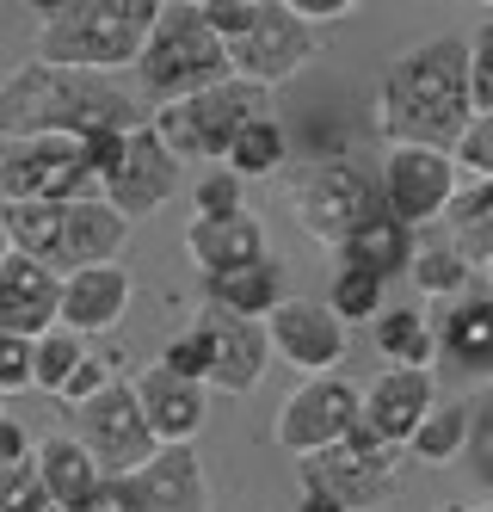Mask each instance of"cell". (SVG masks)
Returning a JSON list of instances; mask_svg holds the SVG:
<instances>
[{
	"label": "cell",
	"mask_w": 493,
	"mask_h": 512,
	"mask_svg": "<svg viewBox=\"0 0 493 512\" xmlns=\"http://www.w3.org/2000/svg\"><path fill=\"white\" fill-rule=\"evenodd\" d=\"M376 352H383V371H432L444 346L420 309H383L376 315Z\"/></svg>",
	"instance_id": "25"
},
{
	"label": "cell",
	"mask_w": 493,
	"mask_h": 512,
	"mask_svg": "<svg viewBox=\"0 0 493 512\" xmlns=\"http://www.w3.org/2000/svg\"><path fill=\"white\" fill-rule=\"evenodd\" d=\"M198 13H204V25L216 31L222 44H235V38H247V31H253L259 0H198Z\"/></svg>",
	"instance_id": "39"
},
{
	"label": "cell",
	"mask_w": 493,
	"mask_h": 512,
	"mask_svg": "<svg viewBox=\"0 0 493 512\" xmlns=\"http://www.w3.org/2000/svg\"><path fill=\"white\" fill-rule=\"evenodd\" d=\"M241 192H247V179H235L229 167H222V173H210L204 186H198L192 216H235V210H247V204H241Z\"/></svg>",
	"instance_id": "40"
},
{
	"label": "cell",
	"mask_w": 493,
	"mask_h": 512,
	"mask_svg": "<svg viewBox=\"0 0 493 512\" xmlns=\"http://www.w3.org/2000/svg\"><path fill=\"white\" fill-rule=\"evenodd\" d=\"M413 253H420V229L395 223V216H376L364 235H352L346 247H339V260H346V266H364V272H376V278H395V272L413 266Z\"/></svg>",
	"instance_id": "28"
},
{
	"label": "cell",
	"mask_w": 493,
	"mask_h": 512,
	"mask_svg": "<svg viewBox=\"0 0 493 512\" xmlns=\"http://www.w3.org/2000/svg\"><path fill=\"white\" fill-rule=\"evenodd\" d=\"M204 297L229 315H247V321H272L284 303H290V278L278 260H259V266H241L229 278H204Z\"/></svg>",
	"instance_id": "24"
},
{
	"label": "cell",
	"mask_w": 493,
	"mask_h": 512,
	"mask_svg": "<svg viewBox=\"0 0 493 512\" xmlns=\"http://www.w3.org/2000/svg\"><path fill=\"white\" fill-rule=\"evenodd\" d=\"M457 161H463L475 179H493V118H475V124H469V136H463Z\"/></svg>",
	"instance_id": "42"
},
{
	"label": "cell",
	"mask_w": 493,
	"mask_h": 512,
	"mask_svg": "<svg viewBox=\"0 0 493 512\" xmlns=\"http://www.w3.org/2000/svg\"><path fill=\"white\" fill-rule=\"evenodd\" d=\"M444 229H450V247H457L469 266H493V179L457 186V198L444 210Z\"/></svg>",
	"instance_id": "27"
},
{
	"label": "cell",
	"mask_w": 493,
	"mask_h": 512,
	"mask_svg": "<svg viewBox=\"0 0 493 512\" xmlns=\"http://www.w3.org/2000/svg\"><path fill=\"white\" fill-rule=\"evenodd\" d=\"M0 420H7V414H0Z\"/></svg>",
	"instance_id": "50"
},
{
	"label": "cell",
	"mask_w": 493,
	"mask_h": 512,
	"mask_svg": "<svg viewBox=\"0 0 493 512\" xmlns=\"http://www.w3.org/2000/svg\"><path fill=\"white\" fill-rule=\"evenodd\" d=\"M265 334H272V352L284 364H296V371H309V377L339 371V358H346V321L315 297H290L265 321Z\"/></svg>",
	"instance_id": "15"
},
{
	"label": "cell",
	"mask_w": 493,
	"mask_h": 512,
	"mask_svg": "<svg viewBox=\"0 0 493 512\" xmlns=\"http://www.w3.org/2000/svg\"><path fill=\"white\" fill-rule=\"evenodd\" d=\"M105 383H111V371L99 364V352H87V364H81V371L68 377V389H62L56 401H68V408H87V401H93V395H99Z\"/></svg>",
	"instance_id": "43"
},
{
	"label": "cell",
	"mask_w": 493,
	"mask_h": 512,
	"mask_svg": "<svg viewBox=\"0 0 493 512\" xmlns=\"http://www.w3.org/2000/svg\"><path fill=\"white\" fill-rule=\"evenodd\" d=\"M469 463H475V475H481V482H493V408L469 426V451H463Z\"/></svg>",
	"instance_id": "45"
},
{
	"label": "cell",
	"mask_w": 493,
	"mask_h": 512,
	"mask_svg": "<svg viewBox=\"0 0 493 512\" xmlns=\"http://www.w3.org/2000/svg\"><path fill=\"white\" fill-rule=\"evenodd\" d=\"M124 235H130V216L111 210L105 198H74L68 204V223H62V260L56 272H87V266H118L124 253Z\"/></svg>",
	"instance_id": "20"
},
{
	"label": "cell",
	"mask_w": 493,
	"mask_h": 512,
	"mask_svg": "<svg viewBox=\"0 0 493 512\" xmlns=\"http://www.w3.org/2000/svg\"><path fill=\"white\" fill-rule=\"evenodd\" d=\"M438 346L463 364V371H493V297H457L444 309Z\"/></svg>",
	"instance_id": "26"
},
{
	"label": "cell",
	"mask_w": 493,
	"mask_h": 512,
	"mask_svg": "<svg viewBox=\"0 0 493 512\" xmlns=\"http://www.w3.org/2000/svg\"><path fill=\"white\" fill-rule=\"evenodd\" d=\"M161 364H167V371L173 377H185V383H204L210 389V346H204V334H198V327H185V334L161 352Z\"/></svg>",
	"instance_id": "38"
},
{
	"label": "cell",
	"mask_w": 493,
	"mask_h": 512,
	"mask_svg": "<svg viewBox=\"0 0 493 512\" xmlns=\"http://www.w3.org/2000/svg\"><path fill=\"white\" fill-rule=\"evenodd\" d=\"M81 186H93V173L74 136L0 142V198L7 204H74Z\"/></svg>",
	"instance_id": "9"
},
{
	"label": "cell",
	"mask_w": 493,
	"mask_h": 512,
	"mask_svg": "<svg viewBox=\"0 0 493 512\" xmlns=\"http://www.w3.org/2000/svg\"><path fill=\"white\" fill-rule=\"evenodd\" d=\"M62 327V272L31 260V253H7L0 266V334L44 340Z\"/></svg>",
	"instance_id": "14"
},
{
	"label": "cell",
	"mask_w": 493,
	"mask_h": 512,
	"mask_svg": "<svg viewBox=\"0 0 493 512\" xmlns=\"http://www.w3.org/2000/svg\"><path fill=\"white\" fill-rule=\"evenodd\" d=\"M229 62H235L241 81L278 87V81L302 75V68L315 62V25H302L284 0H259V19H253L247 38L229 44Z\"/></svg>",
	"instance_id": "11"
},
{
	"label": "cell",
	"mask_w": 493,
	"mask_h": 512,
	"mask_svg": "<svg viewBox=\"0 0 493 512\" xmlns=\"http://www.w3.org/2000/svg\"><path fill=\"white\" fill-rule=\"evenodd\" d=\"M62 223H68V204H0V229H7L13 253H31L44 266L62 260Z\"/></svg>",
	"instance_id": "29"
},
{
	"label": "cell",
	"mask_w": 493,
	"mask_h": 512,
	"mask_svg": "<svg viewBox=\"0 0 493 512\" xmlns=\"http://www.w3.org/2000/svg\"><path fill=\"white\" fill-rule=\"evenodd\" d=\"M7 253H13V241H7V229H0V266H7Z\"/></svg>",
	"instance_id": "48"
},
{
	"label": "cell",
	"mask_w": 493,
	"mask_h": 512,
	"mask_svg": "<svg viewBox=\"0 0 493 512\" xmlns=\"http://www.w3.org/2000/svg\"><path fill=\"white\" fill-rule=\"evenodd\" d=\"M44 25H37V62L74 68V75H111V68H136L148 38H155L161 0H31Z\"/></svg>",
	"instance_id": "3"
},
{
	"label": "cell",
	"mask_w": 493,
	"mask_h": 512,
	"mask_svg": "<svg viewBox=\"0 0 493 512\" xmlns=\"http://www.w3.org/2000/svg\"><path fill=\"white\" fill-rule=\"evenodd\" d=\"M192 327L210 346V389L247 395L265 377V364H272V334H265V321H247V315H229V309L204 303V315Z\"/></svg>",
	"instance_id": "13"
},
{
	"label": "cell",
	"mask_w": 493,
	"mask_h": 512,
	"mask_svg": "<svg viewBox=\"0 0 493 512\" xmlns=\"http://www.w3.org/2000/svg\"><path fill=\"white\" fill-rule=\"evenodd\" d=\"M74 438L93 451L105 482H130L136 469H148L167 451L155 438V426H148V414H142L136 383H118V377H111L87 408H74Z\"/></svg>",
	"instance_id": "7"
},
{
	"label": "cell",
	"mask_w": 493,
	"mask_h": 512,
	"mask_svg": "<svg viewBox=\"0 0 493 512\" xmlns=\"http://www.w3.org/2000/svg\"><path fill=\"white\" fill-rule=\"evenodd\" d=\"M259 118H272V87H253V81L229 75L222 87H204L192 99H167L148 124L161 130V142L179 161H229L235 136Z\"/></svg>",
	"instance_id": "5"
},
{
	"label": "cell",
	"mask_w": 493,
	"mask_h": 512,
	"mask_svg": "<svg viewBox=\"0 0 493 512\" xmlns=\"http://www.w3.org/2000/svg\"><path fill=\"white\" fill-rule=\"evenodd\" d=\"M37 457V445H31V432L7 414V420H0V469H19V463H31Z\"/></svg>",
	"instance_id": "44"
},
{
	"label": "cell",
	"mask_w": 493,
	"mask_h": 512,
	"mask_svg": "<svg viewBox=\"0 0 493 512\" xmlns=\"http://www.w3.org/2000/svg\"><path fill=\"white\" fill-rule=\"evenodd\" d=\"M290 161V136H284V124L278 118H259V124H247L241 136H235V149H229V167L235 179H265V173H278Z\"/></svg>",
	"instance_id": "31"
},
{
	"label": "cell",
	"mask_w": 493,
	"mask_h": 512,
	"mask_svg": "<svg viewBox=\"0 0 493 512\" xmlns=\"http://www.w3.org/2000/svg\"><path fill=\"white\" fill-rule=\"evenodd\" d=\"M395 469H401V445L389 438H376L370 426L346 432L339 445L315 451V457H296V475L309 494H327L333 506L346 512H376L395 488Z\"/></svg>",
	"instance_id": "6"
},
{
	"label": "cell",
	"mask_w": 493,
	"mask_h": 512,
	"mask_svg": "<svg viewBox=\"0 0 493 512\" xmlns=\"http://www.w3.org/2000/svg\"><path fill=\"white\" fill-rule=\"evenodd\" d=\"M142 87L155 93L161 105L167 99H192L204 87H222L235 75L229 62V44L204 25V13L192 0H161V19H155V38L142 50Z\"/></svg>",
	"instance_id": "4"
},
{
	"label": "cell",
	"mask_w": 493,
	"mask_h": 512,
	"mask_svg": "<svg viewBox=\"0 0 493 512\" xmlns=\"http://www.w3.org/2000/svg\"><path fill=\"white\" fill-rule=\"evenodd\" d=\"M185 253L204 278H229L241 266H259L272 260L265 253V223L253 210H235V216H192L185 223Z\"/></svg>",
	"instance_id": "18"
},
{
	"label": "cell",
	"mask_w": 493,
	"mask_h": 512,
	"mask_svg": "<svg viewBox=\"0 0 493 512\" xmlns=\"http://www.w3.org/2000/svg\"><path fill=\"white\" fill-rule=\"evenodd\" d=\"M450 198H457V155L389 149V161H383V204H389L395 223L426 229L432 216L450 210Z\"/></svg>",
	"instance_id": "12"
},
{
	"label": "cell",
	"mask_w": 493,
	"mask_h": 512,
	"mask_svg": "<svg viewBox=\"0 0 493 512\" xmlns=\"http://www.w3.org/2000/svg\"><path fill=\"white\" fill-rule=\"evenodd\" d=\"M130 512H204L210 506V475L192 445H167L148 469H136L130 482Z\"/></svg>",
	"instance_id": "17"
},
{
	"label": "cell",
	"mask_w": 493,
	"mask_h": 512,
	"mask_svg": "<svg viewBox=\"0 0 493 512\" xmlns=\"http://www.w3.org/2000/svg\"><path fill=\"white\" fill-rule=\"evenodd\" d=\"M0 512H56L50 494H44V475H37V463L0 469Z\"/></svg>",
	"instance_id": "35"
},
{
	"label": "cell",
	"mask_w": 493,
	"mask_h": 512,
	"mask_svg": "<svg viewBox=\"0 0 493 512\" xmlns=\"http://www.w3.org/2000/svg\"><path fill=\"white\" fill-rule=\"evenodd\" d=\"M469 124H475L469 38H432L383 68V81H376V130L389 136V149L457 155Z\"/></svg>",
	"instance_id": "1"
},
{
	"label": "cell",
	"mask_w": 493,
	"mask_h": 512,
	"mask_svg": "<svg viewBox=\"0 0 493 512\" xmlns=\"http://www.w3.org/2000/svg\"><path fill=\"white\" fill-rule=\"evenodd\" d=\"M130 309V272L124 266H87L62 278V327L68 334H105Z\"/></svg>",
	"instance_id": "22"
},
{
	"label": "cell",
	"mask_w": 493,
	"mask_h": 512,
	"mask_svg": "<svg viewBox=\"0 0 493 512\" xmlns=\"http://www.w3.org/2000/svg\"><path fill=\"white\" fill-rule=\"evenodd\" d=\"M136 395H142V414H148L161 445H192L204 432V414H210L204 383H185V377L167 371V364H155V371L136 377Z\"/></svg>",
	"instance_id": "21"
},
{
	"label": "cell",
	"mask_w": 493,
	"mask_h": 512,
	"mask_svg": "<svg viewBox=\"0 0 493 512\" xmlns=\"http://www.w3.org/2000/svg\"><path fill=\"white\" fill-rule=\"evenodd\" d=\"M358 426H364V389H352L339 371H327V377L296 383V395L278 408V445L290 457H315Z\"/></svg>",
	"instance_id": "10"
},
{
	"label": "cell",
	"mask_w": 493,
	"mask_h": 512,
	"mask_svg": "<svg viewBox=\"0 0 493 512\" xmlns=\"http://www.w3.org/2000/svg\"><path fill=\"white\" fill-rule=\"evenodd\" d=\"M87 352H93V346H87L81 334H68V327L44 334V340H37V389H44V395H62L68 377L87 364Z\"/></svg>",
	"instance_id": "34"
},
{
	"label": "cell",
	"mask_w": 493,
	"mask_h": 512,
	"mask_svg": "<svg viewBox=\"0 0 493 512\" xmlns=\"http://www.w3.org/2000/svg\"><path fill=\"white\" fill-rule=\"evenodd\" d=\"M469 93H475V118H493V19L469 38Z\"/></svg>",
	"instance_id": "36"
},
{
	"label": "cell",
	"mask_w": 493,
	"mask_h": 512,
	"mask_svg": "<svg viewBox=\"0 0 493 512\" xmlns=\"http://www.w3.org/2000/svg\"><path fill=\"white\" fill-rule=\"evenodd\" d=\"M469 426H475V414L463 408V401H438V408L426 414V426L413 432V457L420 463H457L463 451H469Z\"/></svg>",
	"instance_id": "30"
},
{
	"label": "cell",
	"mask_w": 493,
	"mask_h": 512,
	"mask_svg": "<svg viewBox=\"0 0 493 512\" xmlns=\"http://www.w3.org/2000/svg\"><path fill=\"white\" fill-rule=\"evenodd\" d=\"M173 186H179V155L161 142V130H155V124L130 130L124 167L105 179V204H111V210H124L130 223H136V216H155V210L173 198Z\"/></svg>",
	"instance_id": "16"
},
{
	"label": "cell",
	"mask_w": 493,
	"mask_h": 512,
	"mask_svg": "<svg viewBox=\"0 0 493 512\" xmlns=\"http://www.w3.org/2000/svg\"><path fill=\"white\" fill-rule=\"evenodd\" d=\"M376 216H389L383 179H370L358 161H321L296 186V223L309 229L321 247H333V253L346 247L352 235H364Z\"/></svg>",
	"instance_id": "8"
},
{
	"label": "cell",
	"mask_w": 493,
	"mask_h": 512,
	"mask_svg": "<svg viewBox=\"0 0 493 512\" xmlns=\"http://www.w3.org/2000/svg\"><path fill=\"white\" fill-rule=\"evenodd\" d=\"M142 105L111 87L99 75H74V68L50 62H25L0 87V142H25V136H74L87 142L99 130H142Z\"/></svg>",
	"instance_id": "2"
},
{
	"label": "cell",
	"mask_w": 493,
	"mask_h": 512,
	"mask_svg": "<svg viewBox=\"0 0 493 512\" xmlns=\"http://www.w3.org/2000/svg\"><path fill=\"white\" fill-rule=\"evenodd\" d=\"M31 463H37V475H44V494H50L56 512H81L105 488V475H99V463H93V451L81 445V438H44Z\"/></svg>",
	"instance_id": "23"
},
{
	"label": "cell",
	"mask_w": 493,
	"mask_h": 512,
	"mask_svg": "<svg viewBox=\"0 0 493 512\" xmlns=\"http://www.w3.org/2000/svg\"><path fill=\"white\" fill-rule=\"evenodd\" d=\"M13 389H37V340L0 334V395Z\"/></svg>",
	"instance_id": "37"
},
{
	"label": "cell",
	"mask_w": 493,
	"mask_h": 512,
	"mask_svg": "<svg viewBox=\"0 0 493 512\" xmlns=\"http://www.w3.org/2000/svg\"><path fill=\"white\" fill-rule=\"evenodd\" d=\"M487 278H493V266H487Z\"/></svg>",
	"instance_id": "49"
},
{
	"label": "cell",
	"mask_w": 493,
	"mask_h": 512,
	"mask_svg": "<svg viewBox=\"0 0 493 512\" xmlns=\"http://www.w3.org/2000/svg\"><path fill=\"white\" fill-rule=\"evenodd\" d=\"M124 149H130V130H99V136H87V142H81L87 173L99 179V186H105V179L124 167Z\"/></svg>",
	"instance_id": "41"
},
{
	"label": "cell",
	"mask_w": 493,
	"mask_h": 512,
	"mask_svg": "<svg viewBox=\"0 0 493 512\" xmlns=\"http://www.w3.org/2000/svg\"><path fill=\"white\" fill-rule=\"evenodd\" d=\"M296 512H346V506H333L327 494H302V500H296Z\"/></svg>",
	"instance_id": "46"
},
{
	"label": "cell",
	"mask_w": 493,
	"mask_h": 512,
	"mask_svg": "<svg viewBox=\"0 0 493 512\" xmlns=\"http://www.w3.org/2000/svg\"><path fill=\"white\" fill-rule=\"evenodd\" d=\"M438 408V383L432 371H383L364 389V426L389 445H413V432L426 426V414Z\"/></svg>",
	"instance_id": "19"
},
{
	"label": "cell",
	"mask_w": 493,
	"mask_h": 512,
	"mask_svg": "<svg viewBox=\"0 0 493 512\" xmlns=\"http://www.w3.org/2000/svg\"><path fill=\"white\" fill-rule=\"evenodd\" d=\"M413 290L420 297H463V284H469V260L450 241H420V253H413V266H407Z\"/></svg>",
	"instance_id": "33"
},
{
	"label": "cell",
	"mask_w": 493,
	"mask_h": 512,
	"mask_svg": "<svg viewBox=\"0 0 493 512\" xmlns=\"http://www.w3.org/2000/svg\"><path fill=\"white\" fill-rule=\"evenodd\" d=\"M444 512H493V506H469V500H457V506H444Z\"/></svg>",
	"instance_id": "47"
},
{
	"label": "cell",
	"mask_w": 493,
	"mask_h": 512,
	"mask_svg": "<svg viewBox=\"0 0 493 512\" xmlns=\"http://www.w3.org/2000/svg\"><path fill=\"white\" fill-rule=\"evenodd\" d=\"M383 290H389V278H376V272H364V266H346V260H333V284H327V309L339 315V321H376L383 315Z\"/></svg>",
	"instance_id": "32"
}]
</instances>
